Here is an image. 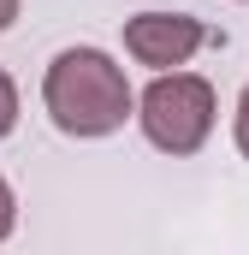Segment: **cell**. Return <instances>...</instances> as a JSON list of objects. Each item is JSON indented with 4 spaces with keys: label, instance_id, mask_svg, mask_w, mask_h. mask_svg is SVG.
<instances>
[{
    "label": "cell",
    "instance_id": "obj_1",
    "mask_svg": "<svg viewBox=\"0 0 249 255\" xmlns=\"http://www.w3.org/2000/svg\"><path fill=\"white\" fill-rule=\"evenodd\" d=\"M42 107L65 136L95 142V136H113L136 113V95H130L124 65L107 48H65L42 77Z\"/></svg>",
    "mask_w": 249,
    "mask_h": 255
},
{
    "label": "cell",
    "instance_id": "obj_2",
    "mask_svg": "<svg viewBox=\"0 0 249 255\" xmlns=\"http://www.w3.org/2000/svg\"><path fill=\"white\" fill-rule=\"evenodd\" d=\"M214 113H220V101H214V83L208 77H196V71H154V83L136 95V125L142 136L160 148V154H196L208 136H214Z\"/></svg>",
    "mask_w": 249,
    "mask_h": 255
},
{
    "label": "cell",
    "instance_id": "obj_3",
    "mask_svg": "<svg viewBox=\"0 0 249 255\" xmlns=\"http://www.w3.org/2000/svg\"><path fill=\"white\" fill-rule=\"evenodd\" d=\"M202 42H208V24L190 18V12H136V18H124V54L148 71L190 65V54Z\"/></svg>",
    "mask_w": 249,
    "mask_h": 255
},
{
    "label": "cell",
    "instance_id": "obj_4",
    "mask_svg": "<svg viewBox=\"0 0 249 255\" xmlns=\"http://www.w3.org/2000/svg\"><path fill=\"white\" fill-rule=\"evenodd\" d=\"M18 130V83H12V71L0 65V142Z\"/></svg>",
    "mask_w": 249,
    "mask_h": 255
},
{
    "label": "cell",
    "instance_id": "obj_5",
    "mask_svg": "<svg viewBox=\"0 0 249 255\" xmlns=\"http://www.w3.org/2000/svg\"><path fill=\"white\" fill-rule=\"evenodd\" d=\"M232 136H238V154L249 160V83H244V95H238V113H232Z\"/></svg>",
    "mask_w": 249,
    "mask_h": 255
},
{
    "label": "cell",
    "instance_id": "obj_6",
    "mask_svg": "<svg viewBox=\"0 0 249 255\" xmlns=\"http://www.w3.org/2000/svg\"><path fill=\"white\" fill-rule=\"evenodd\" d=\"M12 226H18V196H12V184L0 178V244L12 238Z\"/></svg>",
    "mask_w": 249,
    "mask_h": 255
},
{
    "label": "cell",
    "instance_id": "obj_7",
    "mask_svg": "<svg viewBox=\"0 0 249 255\" xmlns=\"http://www.w3.org/2000/svg\"><path fill=\"white\" fill-rule=\"evenodd\" d=\"M18 24V0H0V30H12Z\"/></svg>",
    "mask_w": 249,
    "mask_h": 255
}]
</instances>
